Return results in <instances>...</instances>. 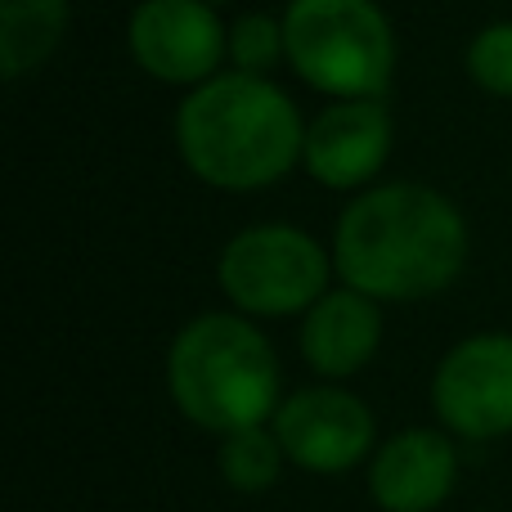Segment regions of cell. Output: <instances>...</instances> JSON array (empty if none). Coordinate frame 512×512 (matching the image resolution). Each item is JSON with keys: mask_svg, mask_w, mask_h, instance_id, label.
Wrapping results in <instances>:
<instances>
[{"mask_svg": "<svg viewBox=\"0 0 512 512\" xmlns=\"http://www.w3.org/2000/svg\"><path fill=\"white\" fill-rule=\"evenodd\" d=\"M328 248L337 283L382 306H414L463 279L472 234L450 194L423 180H378L351 194Z\"/></svg>", "mask_w": 512, "mask_h": 512, "instance_id": "6da1fadb", "label": "cell"}, {"mask_svg": "<svg viewBox=\"0 0 512 512\" xmlns=\"http://www.w3.org/2000/svg\"><path fill=\"white\" fill-rule=\"evenodd\" d=\"M176 153L216 194H261L301 167L306 117L274 77L225 68L185 90L176 108Z\"/></svg>", "mask_w": 512, "mask_h": 512, "instance_id": "7a4b0ae2", "label": "cell"}, {"mask_svg": "<svg viewBox=\"0 0 512 512\" xmlns=\"http://www.w3.org/2000/svg\"><path fill=\"white\" fill-rule=\"evenodd\" d=\"M162 378L176 414L212 436L261 427L283 405L274 342L239 310H203L180 324L162 360Z\"/></svg>", "mask_w": 512, "mask_h": 512, "instance_id": "3957f363", "label": "cell"}, {"mask_svg": "<svg viewBox=\"0 0 512 512\" xmlns=\"http://www.w3.org/2000/svg\"><path fill=\"white\" fill-rule=\"evenodd\" d=\"M288 68L324 99H387L396 77V27L378 0H288Z\"/></svg>", "mask_w": 512, "mask_h": 512, "instance_id": "277c9868", "label": "cell"}, {"mask_svg": "<svg viewBox=\"0 0 512 512\" xmlns=\"http://www.w3.org/2000/svg\"><path fill=\"white\" fill-rule=\"evenodd\" d=\"M337 279L333 248L310 230L288 221H265L239 230L216 256V288L230 310L248 319H288L306 315Z\"/></svg>", "mask_w": 512, "mask_h": 512, "instance_id": "5b68a950", "label": "cell"}, {"mask_svg": "<svg viewBox=\"0 0 512 512\" xmlns=\"http://www.w3.org/2000/svg\"><path fill=\"white\" fill-rule=\"evenodd\" d=\"M126 50L158 86L194 90L230 68V23L207 0H140L126 18Z\"/></svg>", "mask_w": 512, "mask_h": 512, "instance_id": "8992f818", "label": "cell"}, {"mask_svg": "<svg viewBox=\"0 0 512 512\" xmlns=\"http://www.w3.org/2000/svg\"><path fill=\"white\" fill-rule=\"evenodd\" d=\"M292 468L310 477H346L378 450V418L342 382H315L283 396L270 418Z\"/></svg>", "mask_w": 512, "mask_h": 512, "instance_id": "52a82bcc", "label": "cell"}, {"mask_svg": "<svg viewBox=\"0 0 512 512\" xmlns=\"http://www.w3.org/2000/svg\"><path fill=\"white\" fill-rule=\"evenodd\" d=\"M432 409L468 445L512 436V333L459 337L432 373Z\"/></svg>", "mask_w": 512, "mask_h": 512, "instance_id": "ba28073f", "label": "cell"}, {"mask_svg": "<svg viewBox=\"0 0 512 512\" xmlns=\"http://www.w3.org/2000/svg\"><path fill=\"white\" fill-rule=\"evenodd\" d=\"M391 149H396V117L387 99H328V108L306 122L301 171L319 189L360 194L378 185Z\"/></svg>", "mask_w": 512, "mask_h": 512, "instance_id": "9c48e42d", "label": "cell"}, {"mask_svg": "<svg viewBox=\"0 0 512 512\" xmlns=\"http://www.w3.org/2000/svg\"><path fill=\"white\" fill-rule=\"evenodd\" d=\"M364 486L378 512H436L459 486V436L445 427H400L364 463Z\"/></svg>", "mask_w": 512, "mask_h": 512, "instance_id": "30bf717a", "label": "cell"}, {"mask_svg": "<svg viewBox=\"0 0 512 512\" xmlns=\"http://www.w3.org/2000/svg\"><path fill=\"white\" fill-rule=\"evenodd\" d=\"M297 351L319 382H346L364 373L373 355L382 351V301L364 297L346 283L328 288L301 315Z\"/></svg>", "mask_w": 512, "mask_h": 512, "instance_id": "8fae6325", "label": "cell"}, {"mask_svg": "<svg viewBox=\"0 0 512 512\" xmlns=\"http://www.w3.org/2000/svg\"><path fill=\"white\" fill-rule=\"evenodd\" d=\"M72 0H0V72L23 81L63 45Z\"/></svg>", "mask_w": 512, "mask_h": 512, "instance_id": "7c38bea8", "label": "cell"}, {"mask_svg": "<svg viewBox=\"0 0 512 512\" xmlns=\"http://www.w3.org/2000/svg\"><path fill=\"white\" fill-rule=\"evenodd\" d=\"M283 468H288V454H283L270 423L239 427V432L216 441V472L239 495H265L270 486H279Z\"/></svg>", "mask_w": 512, "mask_h": 512, "instance_id": "4fadbf2b", "label": "cell"}, {"mask_svg": "<svg viewBox=\"0 0 512 512\" xmlns=\"http://www.w3.org/2000/svg\"><path fill=\"white\" fill-rule=\"evenodd\" d=\"M279 63H288V41H283V18L274 14H239L230 23V68L270 77Z\"/></svg>", "mask_w": 512, "mask_h": 512, "instance_id": "5bb4252c", "label": "cell"}, {"mask_svg": "<svg viewBox=\"0 0 512 512\" xmlns=\"http://www.w3.org/2000/svg\"><path fill=\"white\" fill-rule=\"evenodd\" d=\"M463 68H468L472 86L486 90L495 99H512V18L486 23L463 50Z\"/></svg>", "mask_w": 512, "mask_h": 512, "instance_id": "9a60e30c", "label": "cell"}]
</instances>
